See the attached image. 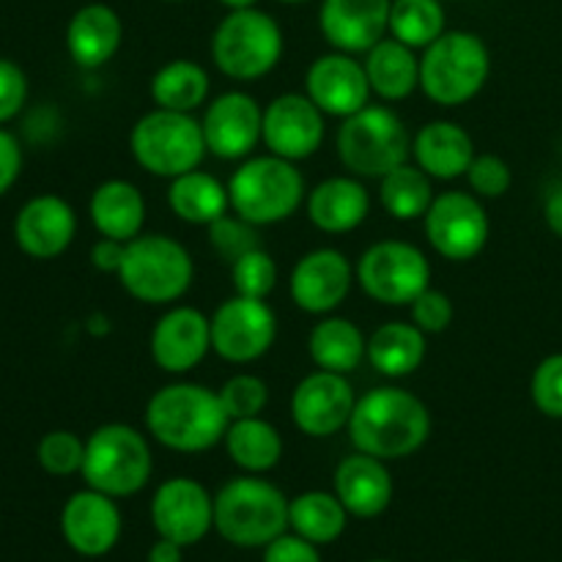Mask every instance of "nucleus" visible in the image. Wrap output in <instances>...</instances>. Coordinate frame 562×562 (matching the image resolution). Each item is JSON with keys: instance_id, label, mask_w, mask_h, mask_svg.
I'll return each mask as SVG.
<instances>
[{"instance_id": "nucleus-1", "label": "nucleus", "mask_w": 562, "mask_h": 562, "mask_svg": "<svg viewBox=\"0 0 562 562\" xmlns=\"http://www.w3.org/2000/svg\"><path fill=\"white\" fill-rule=\"evenodd\" d=\"M355 450L382 461L417 453L431 437V412L415 393L401 387H373L357 398L349 420Z\"/></svg>"}, {"instance_id": "nucleus-2", "label": "nucleus", "mask_w": 562, "mask_h": 562, "mask_svg": "<svg viewBox=\"0 0 562 562\" xmlns=\"http://www.w3.org/2000/svg\"><path fill=\"white\" fill-rule=\"evenodd\" d=\"M231 417L217 390L195 382L159 387L146 404V431L176 453H206L225 439Z\"/></svg>"}, {"instance_id": "nucleus-3", "label": "nucleus", "mask_w": 562, "mask_h": 562, "mask_svg": "<svg viewBox=\"0 0 562 562\" xmlns=\"http://www.w3.org/2000/svg\"><path fill=\"white\" fill-rule=\"evenodd\" d=\"M214 530L234 547H269L289 530V497L261 475L234 477L214 494Z\"/></svg>"}, {"instance_id": "nucleus-4", "label": "nucleus", "mask_w": 562, "mask_h": 562, "mask_svg": "<svg viewBox=\"0 0 562 562\" xmlns=\"http://www.w3.org/2000/svg\"><path fill=\"white\" fill-rule=\"evenodd\" d=\"M228 195L231 212L258 228H267L300 212L307 198L305 176L296 162L274 154L247 157L231 176Z\"/></svg>"}, {"instance_id": "nucleus-5", "label": "nucleus", "mask_w": 562, "mask_h": 562, "mask_svg": "<svg viewBox=\"0 0 562 562\" xmlns=\"http://www.w3.org/2000/svg\"><path fill=\"white\" fill-rule=\"evenodd\" d=\"M492 75V53L472 31H445L420 55V91L439 108L472 102Z\"/></svg>"}, {"instance_id": "nucleus-6", "label": "nucleus", "mask_w": 562, "mask_h": 562, "mask_svg": "<svg viewBox=\"0 0 562 562\" xmlns=\"http://www.w3.org/2000/svg\"><path fill=\"white\" fill-rule=\"evenodd\" d=\"M119 283L143 305H173L190 291L195 263L187 247L165 234H140L126 241Z\"/></svg>"}, {"instance_id": "nucleus-7", "label": "nucleus", "mask_w": 562, "mask_h": 562, "mask_svg": "<svg viewBox=\"0 0 562 562\" xmlns=\"http://www.w3.org/2000/svg\"><path fill=\"white\" fill-rule=\"evenodd\" d=\"M335 148L357 179H382L412 159V135L401 115L384 104H366L340 124Z\"/></svg>"}, {"instance_id": "nucleus-8", "label": "nucleus", "mask_w": 562, "mask_h": 562, "mask_svg": "<svg viewBox=\"0 0 562 562\" xmlns=\"http://www.w3.org/2000/svg\"><path fill=\"white\" fill-rule=\"evenodd\" d=\"M154 456L146 434L126 423H104L86 439L82 481L108 497H132L151 481Z\"/></svg>"}, {"instance_id": "nucleus-9", "label": "nucleus", "mask_w": 562, "mask_h": 562, "mask_svg": "<svg viewBox=\"0 0 562 562\" xmlns=\"http://www.w3.org/2000/svg\"><path fill=\"white\" fill-rule=\"evenodd\" d=\"M283 31L261 9L228 11L212 33V60L231 80H261L283 58Z\"/></svg>"}, {"instance_id": "nucleus-10", "label": "nucleus", "mask_w": 562, "mask_h": 562, "mask_svg": "<svg viewBox=\"0 0 562 562\" xmlns=\"http://www.w3.org/2000/svg\"><path fill=\"white\" fill-rule=\"evenodd\" d=\"M130 151L146 173L168 181L195 170L209 154L201 121L192 113L162 108L137 119L130 132Z\"/></svg>"}, {"instance_id": "nucleus-11", "label": "nucleus", "mask_w": 562, "mask_h": 562, "mask_svg": "<svg viewBox=\"0 0 562 562\" xmlns=\"http://www.w3.org/2000/svg\"><path fill=\"white\" fill-rule=\"evenodd\" d=\"M357 283L379 305H412L431 285V263L420 247L384 239L368 247L355 267Z\"/></svg>"}, {"instance_id": "nucleus-12", "label": "nucleus", "mask_w": 562, "mask_h": 562, "mask_svg": "<svg viewBox=\"0 0 562 562\" xmlns=\"http://www.w3.org/2000/svg\"><path fill=\"white\" fill-rule=\"evenodd\" d=\"M426 239L448 261H472L488 245L492 223L475 192L448 190L434 198L423 217Z\"/></svg>"}, {"instance_id": "nucleus-13", "label": "nucleus", "mask_w": 562, "mask_h": 562, "mask_svg": "<svg viewBox=\"0 0 562 562\" xmlns=\"http://www.w3.org/2000/svg\"><path fill=\"white\" fill-rule=\"evenodd\" d=\"M278 340V316L267 300L234 294L212 313V351L225 362L261 360Z\"/></svg>"}, {"instance_id": "nucleus-14", "label": "nucleus", "mask_w": 562, "mask_h": 562, "mask_svg": "<svg viewBox=\"0 0 562 562\" xmlns=\"http://www.w3.org/2000/svg\"><path fill=\"white\" fill-rule=\"evenodd\" d=\"M357 395L349 376L333 371H313L291 393V420L305 437L329 439L349 428Z\"/></svg>"}, {"instance_id": "nucleus-15", "label": "nucleus", "mask_w": 562, "mask_h": 562, "mask_svg": "<svg viewBox=\"0 0 562 562\" xmlns=\"http://www.w3.org/2000/svg\"><path fill=\"white\" fill-rule=\"evenodd\" d=\"M327 115L307 93H280L263 108L261 143L274 157L302 162L322 148Z\"/></svg>"}, {"instance_id": "nucleus-16", "label": "nucleus", "mask_w": 562, "mask_h": 562, "mask_svg": "<svg viewBox=\"0 0 562 562\" xmlns=\"http://www.w3.org/2000/svg\"><path fill=\"white\" fill-rule=\"evenodd\" d=\"M206 151L225 162L247 159L263 137V108L245 91H225L206 104L201 119Z\"/></svg>"}, {"instance_id": "nucleus-17", "label": "nucleus", "mask_w": 562, "mask_h": 562, "mask_svg": "<svg viewBox=\"0 0 562 562\" xmlns=\"http://www.w3.org/2000/svg\"><path fill=\"white\" fill-rule=\"evenodd\" d=\"M355 280V267L344 252L318 247L305 252L291 269V302L311 316H329L349 300Z\"/></svg>"}, {"instance_id": "nucleus-18", "label": "nucleus", "mask_w": 562, "mask_h": 562, "mask_svg": "<svg viewBox=\"0 0 562 562\" xmlns=\"http://www.w3.org/2000/svg\"><path fill=\"white\" fill-rule=\"evenodd\" d=\"M151 525L179 547L201 543L214 530V497L192 477H170L151 497Z\"/></svg>"}, {"instance_id": "nucleus-19", "label": "nucleus", "mask_w": 562, "mask_h": 562, "mask_svg": "<svg viewBox=\"0 0 562 562\" xmlns=\"http://www.w3.org/2000/svg\"><path fill=\"white\" fill-rule=\"evenodd\" d=\"M305 93L318 104L324 115L349 119L371 104V82H368L366 64L349 53L318 55L305 75Z\"/></svg>"}, {"instance_id": "nucleus-20", "label": "nucleus", "mask_w": 562, "mask_h": 562, "mask_svg": "<svg viewBox=\"0 0 562 562\" xmlns=\"http://www.w3.org/2000/svg\"><path fill=\"white\" fill-rule=\"evenodd\" d=\"M148 351L159 371L173 376L190 373L212 351V318L190 305L170 307L154 324Z\"/></svg>"}, {"instance_id": "nucleus-21", "label": "nucleus", "mask_w": 562, "mask_h": 562, "mask_svg": "<svg viewBox=\"0 0 562 562\" xmlns=\"http://www.w3.org/2000/svg\"><path fill=\"white\" fill-rule=\"evenodd\" d=\"M77 236V214L69 201L44 192L22 203L14 217V241L27 258L53 261L64 256Z\"/></svg>"}, {"instance_id": "nucleus-22", "label": "nucleus", "mask_w": 562, "mask_h": 562, "mask_svg": "<svg viewBox=\"0 0 562 562\" xmlns=\"http://www.w3.org/2000/svg\"><path fill=\"white\" fill-rule=\"evenodd\" d=\"M60 532L80 558H104L121 538L119 505L97 488L75 492L60 510Z\"/></svg>"}, {"instance_id": "nucleus-23", "label": "nucleus", "mask_w": 562, "mask_h": 562, "mask_svg": "<svg viewBox=\"0 0 562 562\" xmlns=\"http://www.w3.org/2000/svg\"><path fill=\"white\" fill-rule=\"evenodd\" d=\"M393 0H322L318 31L338 53L366 55L390 36Z\"/></svg>"}, {"instance_id": "nucleus-24", "label": "nucleus", "mask_w": 562, "mask_h": 562, "mask_svg": "<svg viewBox=\"0 0 562 562\" xmlns=\"http://www.w3.org/2000/svg\"><path fill=\"white\" fill-rule=\"evenodd\" d=\"M335 494L357 519H376L393 503V475L387 461L368 453H351L335 470Z\"/></svg>"}, {"instance_id": "nucleus-25", "label": "nucleus", "mask_w": 562, "mask_h": 562, "mask_svg": "<svg viewBox=\"0 0 562 562\" xmlns=\"http://www.w3.org/2000/svg\"><path fill=\"white\" fill-rule=\"evenodd\" d=\"M475 154V140L456 121H428L412 137V159L434 181H453L467 176Z\"/></svg>"}, {"instance_id": "nucleus-26", "label": "nucleus", "mask_w": 562, "mask_h": 562, "mask_svg": "<svg viewBox=\"0 0 562 562\" xmlns=\"http://www.w3.org/2000/svg\"><path fill=\"white\" fill-rule=\"evenodd\" d=\"M305 209L324 234H349L371 214V192L357 176H333L307 192Z\"/></svg>"}, {"instance_id": "nucleus-27", "label": "nucleus", "mask_w": 562, "mask_h": 562, "mask_svg": "<svg viewBox=\"0 0 562 562\" xmlns=\"http://www.w3.org/2000/svg\"><path fill=\"white\" fill-rule=\"evenodd\" d=\"M124 25L108 3H86L66 25V53L80 69H99L119 53Z\"/></svg>"}, {"instance_id": "nucleus-28", "label": "nucleus", "mask_w": 562, "mask_h": 562, "mask_svg": "<svg viewBox=\"0 0 562 562\" xmlns=\"http://www.w3.org/2000/svg\"><path fill=\"white\" fill-rule=\"evenodd\" d=\"M88 214L99 236L132 241L143 234L146 225V198L132 181L108 179L93 190Z\"/></svg>"}, {"instance_id": "nucleus-29", "label": "nucleus", "mask_w": 562, "mask_h": 562, "mask_svg": "<svg viewBox=\"0 0 562 562\" xmlns=\"http://www.w3.org/2000/svg\"><path fill=\"white\" fill-rule=\"evenodd\" d=\"M366 75L371 91L384 102L409 99L420 88V58L417 49L406 47L393 36H384L376 47L366 53Z\"/></svg>"}, {"instance_id": "nucleus-30", "label": "nucleus", "mask_w": 562, "mask_h": 562, "mask_svg": "<svg viewBox=\"0 0 562 562\" xmlns=\"http://www.w3.org/2000/svg\"><path fill=\"white\" fill-rule=\"evenodd\" d=\"M307 351L316 368L349 376L362 366V360H368V338L351 318L329 313L313 324L307 335Z\"/></svg>"}, {"instance_id": "nucleus-31", "label": "nucleus", "mask_w": 562, "mask_h": 562, "mask_svg": "<svg viewBox=\"0 0 562 562\" xmlns=\"http://www.w3.org/2000/svg\"><path fill=\"white\" fill-rule=\"evenodd\" d=\"M426 333L412 322H387L368 338V362L387 379L412 376L426 360Z\"/></svg>"}, {"instance_id": "nucleus-32", "label": "nucleus", "mask_w": 562, "mask_h": 562, "mask_svg": "<svg viewBox=\"0 0 562 562\" xmlns=\"http://www.w3.org/2000/svg\"><path fill=\"white\" fill-rule=\"evenodd\" d=\"M168 206L181 223L190 225H209L228 214L231 195L228 184L217 179V176L206 173V170H190L176 179H170L168 187Z\"/></svg>"}, {"instance_id": "nucleus-33", "label": "nucleus", "mask_w": 562, "mask_h": 562, "mask_svg": "<svg viewBox=\"0 0 562 562\" xmlns=\"http://www.w3.org/2000/svg\"><path fill=\"white\" fill-rule=\"evenodd\" d=\"M223 445L228 459L245 475H263V472L274 470L280 459H283V437L263 417L231 420Z\"/></svg>"}, {"instance_id": "nucleus-34", "label": "nucleus", "mask_w": 562, "mask_h": 562, "mask_svg": "<svg viewBox=\"0 0 562 562\" xmlns=\"http://www.w3.org/2000/svg\"><path fill=\"white\" fill-rule=\"evenodd\" d=\"M209 88H212V82H209L206 69L201 64L176 58L154 71L148 91H151L157 108L195 115V110L206 104Z\"/></svg>"}, {"instance_id": "nucleus-35", "label": "nucleus", "mask_w": 562, "mask_h": 562, "mask_svg": "<svg viewBox=\"0 0 562 562\" xmlns=\"http://www.w3.org/2000/svg\"><path fill=\"white\" fill-rule=\"evenodd\" d=\"M434 198H437L434 179L415 162L398 165L379 179V203L390 217L401 220V223L426 217Z\"/></svg>"}, {"instance_id": "nucleus-36", "label": "nucleus", "mask_w": 562, "mask_h": 562, "mask_svg": "<svg viewBox=\"0 0 562 562\" xmlns=\"http://www.w3.org/2000/svg\"><path fill=\"white\" fill-rule=\"evenodd\" d=\"M349 510L329 492H305L289 499V527L305 541L324 547L335 543L346 530Z\"/></svg>"}, {"instance_id": "nucleus-37", "label": "nucleus", "mask_w": 562, "mask_h": 562, "mask_svg": "<svg viewBox=\"0 0 562 562\" xmlns=\"http://www.w3.org/2000/svg\"><path fill=\"white\" fill-rule=\"evenodd\" d=\"M445 33L442 0H393L390 36L412 49H426Z\"/></svg>"}, {"instance_id": "nucleus-38", "label": "nucleus", "mask_w": 562, "mask_h": 562, "mask_svg": "<svg viewBox=\"0 0 562 562\" xmlns=\"http://www.w3.org/2000/svg\"><path fill=\"white\" fill-rule=\"evenodd\" d=\"M82 459H86V442L66 428L44 434L36 445L38 467L53 477L77 475L82 470Z\"/></svg>"}, {"instance_id": "nucleus-39", "label": "nucleus", "mask_w": 562, "mask_h": 562, "mask_svg": "<svg viewBox=\"0 0 562 562\" xmlns=\"http://www.w3.org/2000/svg\"><path fill=\"white\" fill-rule=\"evenodd\" d=\"M206 231H209V245H212V250L228 263L239 261V258L247 256V252L263 247L261 234H258V225L247 223V220L239 217L236 212L223 214L220 220H214Z\"/></svg>"}, {"instance_id": "nucleus-40", "label": "nucleus", "mask_w": 562, "mask_h": 562, "mask_svg": "<svg viewBox=\"0 0 562 562\" xmlns=\"http://www.w3.org/2000/svg\"><path fill=\"white\" fill-rule=\"evenodd\" d=\"M231 283H234V294L267 300L278 285V261L263 247H258L231 263Z\"/></svg>"}, {"instance_id": "nucleus-41", "label": "nucleus", "mask_w": 562, "mask_h": 562, "mask_svg": "<svg viewBox=\"0 0 562 562\" xmlns=\"http://www.w3.org/2000/svg\"><path fill=\"white\" fill-rule=\"evenodd\" d=\"M231 420L261 417L269 404V387L256 373H236L217 390Z\"/></svg>"}, {"instance_id": "nucleus-42", "label": "nucleus", "mask_w": 562, "mask_h": 562, "mask_svg": "<svg viewBox=\"0 0 562 562\" xmlns=\"http://www.w3.org/2000/svg\"><path fill=\"white\" fill-rule=\"evenodd\" d=\"M530 395L543 417L562 420V351L543 357L532 371Z\"/></svg>"}, {"instance_id": "nucleus-43", "label": "nucleus", "mask_w": 562, "mask_h": 562, "mask_svg": "<svg viewBox=\"0 0 562 562\" xmlns=\"http://www.w3.org/2000/svg\"><path fill=\"white\" fill-rule=\"evenodd\" d=\"M467 181H470V190L481 201H494V198H503L510 190L514 170L497 154H475L470 170H467Z\"/></svg>"}, {"instance_id": "nucleus-44", "label": "nucleus", "mask_w": 562, "mask_h": 562, "mask_svg": "<svg viewBox=\"0 0 562 562\" xmlns=\"http://www.w3.org/2000/svg\"><path fill=\"white\" fill-rule=\"evenodd\" d=\"M409 311H412V324H415L417 329H423L426 335L445 333L456 318L453 300H450L445 291L431 289V285H428V289L412 302Z\"/></svg>"}, {"instance_id": "nucleus-45", "label": "nucleus", "mask_w": 562, "mask_h": 562, "mask_svg": "<svg viewBox=\"0 0 562 562\" xmlns=\"http://www.w3.org/2000/svg\"><path fill=\"white\" fill-rule=\"evenodd\" d=\"M27 102V75L20 64L0 58V126L14 121Z\"/></svg>"}, {"instance_id": "nucleus-46", "label": "nucleus", "mask_w": 562, "mask_h": 562, "mask_svg": "<svg viewBox=\"0 0 562 562\" xmlns=\"http://www.w3.org/2000/svg\"><path fill=\"white\" fill-rule=\"evenodd\" d=\"M263 562H322L316 543L305 541L302 536L283 532L269 547H263Z\"/></svg>"}, {"instance_id": "nucleus-47", "label": "nucleus", "mask_w": 562, "mask_h": 562, "mask_svg": "<svg viewBox=\"0 0 562 562\" xmlns=\"http://www.w3.org/2000/svg\"><path fill=\"white\" fill-rule=\"evenodd\" d=\"M22 162H25V157H22V146L16 135L0 126V198L16 184L22 173Z\"/></svg>"}, {"instance_id": "nucleus-48", "label": "nucleus", "mask_w": 562, "mask_h": 562, "mask_svg": "<svg viewBox=\"0 0 562 562\" xmlns=\"http://www.w3.org/2000/svg\"><path fill=\"white\" fill-rule=\"evenodd\" d=\"M124 252H126V241L119 239H102L91 247V263L104 274H119L121 263H124Z\"/></svg>"}, {"instance_id": "nucleus-49", "label": "nucleus", "mask_w": 562, "mask_h": 562, "mask_svg": "<svg viewBox=\"0 0 562 562\" xmlns=\"http://www.w3.org/2000/svg\"><path fill=\"white\" fill-rule=\"evenodd\" d=\"M543 220H547L549 231H552L558 239H562V184L554 187L547 195V203H543Z\"/></svg>"}, {"instance_id": "nucleus-50", "label": "nucleus", "mask_w": 562, "mask_h": 562, "mask_svg": "<svg viewBox=\"0 0 562 562\" xmlns=\"http://www.w3.org/2000/svg\"><path fill=\"white\" fill-rule=\"evenodd\" d=\"M181 549L176 541H168V538H159L157 543H154L151 549H148V558L146 562H181L184 560V554H181Z\"/></svg>"}, {"instance_id": "nucleus-51", "label": "nucleus", "mask_w": 562, "mask_h": 562, "mask_svg": "<svg viewBox=\"0 0 562 562\" xmlns=\"http://www.w3.org/2000/svg\"><path fill=\"white\" fill-rule=\"evenodd\" d=\"M217 3H223L228 11H239V9H252L258 0H217Z\"/></svg>"}, {"instance_id": "nucleus-52", "label": "nucleus", "mask_w": 562, "mask_h": 562, "mask_svg": "<svg viewBox=\"0 0 562 562\" xmlns=\"http://www.w3.org/2000/svg\"><path fill=\"white\" fill-rule=\"evenodd\" d=\"M278 3H285V5H300V3H307V0H278Z\"/></svg>"}, {"instance_id": "nucleus-53", "label": "nucleus", "mask_w": 562, "mask_h": 562, "mask_svg": "<svg viewBox=\"0 0 562 562\" xmlns=\"http://www.w3.org/2000/svg\"><path fill=\"white\" fill-rule=\"evenodd\" d=\"M371 562H393V560H371Z\"/></svg>"}, {"instance_id": "nucleus-54", "label": "nucleus", "mask_w": 562, "mask_h": 562, "mask_svg": "<svg viewBox=\"0 0 562 562\" xmlns=\"http://www.w3.org/2000/svg\"><path fill=\"white\" fill-rule=\"evenodd\" d=\"M170 3H179V0H170Z\"/></svg>"}, {"instance_id": "nucleus-55", "label": "nucleus", "mask_w": 562, "mask_h": 562, "mask_svg": "<svg viewBox=\"0 0 562 562\" xmlns=\"http://www.w3.org/2000/svg\"><path fill=\"white\" fill-rule=\"evenodd\" d=\"M442 3H445V0H442Z\"/></svg>"}]
</instances>
